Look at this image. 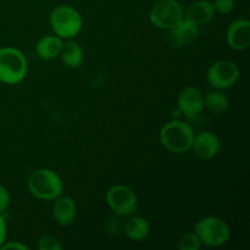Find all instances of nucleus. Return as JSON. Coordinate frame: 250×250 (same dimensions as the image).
Here are the masks:
<instances>
[{
	"mask_svg": "<svg viewBox=\"0 0 250 250\" xmlns=\"http://www.w3.org/2000/svg\"><path fill=\"white\" fill-rule=\"evenodd\" d=\"M62 39L55 34L44 36L38 41L36 45V53L43 60H54L59 58L62 49Z\"/></svg>",
	"mask_w": 250,
	"mask_h": 250,
	"instance_id": "obj_15",
	"label": "nucleus"
},
{
	"mask_svg": "<svg viewBox=\"0 0 250 250\" xmlns=\"http://www.w3.org/2000/svg\"><path fill=\"white\" fill-rule=\"evenodd\" d=\"M37 248L39 250H61L62 246L58 238L50 236V234H45V236H42L39 238Z\"/></svg>",
	"mask_w": 250,
	"mask_h": 250,
	"instance_id": "obj_20",
	"label": "nucleus"
},
{
	"mask_svg": "<svg viewBox=\"0 0 250 250\" xmlns=\"http://www.w3.org/2000/svg\"><path fill=\"white\" fill-rule=\"evenodd\" d=\"M200 246H202V243H200L197 234L194 232H188L181 237L177 248L180 250H199Z\"/></svg>",
	"mask_w": 250,
	"mask_h": 250,
	"instance_id": "obj_19",
	"label": "nucleus"
},
{
	"mask_svg": "<svg viewBox=\"0 0 250 250\" xmlns=\"http://www.w3.org/2000/svg\"><path fill=\"white\" fill-rule=\"evenodd\" d=\"M105 200L116 216L127 217L133 215L138 207V198L132 188L124 185H115L107 189Z\"/></svg>",
	"mask_w": 250,
	"mask_h": 250,
	"instance_id": "obj_7",
	"label": "nucleus"
},
{
	"mask_svg": "<svg viewBox=\"0 0 250 250\" xmlns=\"http://www.w3.org/2000/svg\"><path fill=\"white\" fill-rule=\"evenodd\" d=\"M205 106L214 114H224L229 107V99L222 90H210L204 94Z\"/></svg>",
	"mask_w": 250,
	"mask_h": 250,
	"instance_id": "obj_18",
	"label": "nucleus"
},
{
	"mask_svg": "<svg viewBox=\"0 0 250 250\" xmlns=\"http://www.w3.org/2000/svg\"><path fill=\"white\" fill-rule=\"evenodd\" d=\"M177 105L181 114L186 117H197L205 107L204 94L197 87H186L178 95Z\"/></svg>",
	"mask_w": 250,
	"mask_h": 250,
	"instance_id": "obj_9",
	"label": "nucleus"
},
{
	"mask_svg": "<svg viewBox=\"0 0 250 250\" xmlns=\"http://www.w3.org/2000/svg\"><path fill=\"white\" fill-rule=\"evenodd\" d=\"M212 6H214L215 12H219V14H222V15H227L231 11H233L234 0H214Z\"/></svg>",
	"mask_w": 250,
	"mask_h": 250,
	"instance_id": "obj_21",
	"label": "nucleus"
},
{
	"mask_svg": "<svg viewBox=\"0 0 250 250\" xmlns=\"http://www.w3.org/2000/svg\"><path fill=\"white\" fill-rule=\"evenodd\" d=\"M124 232L129 241L142 242L149 236L150 226L149 222L142 216H132L125 222Z\"/></svg>",
	"mask_w": 250,
	"mask_h": 250,
	"instance_id": "obj_16",
	"label": "nucleus"
},
{
	"mask_svg": "<svg viewBox=\"0 0 250 250\" xmlns=\"http://www.w3.org/2000/svg\"><path fill=\"white\" fill-rule=\"evenodd\" d=\"M227 45L233 50H246L250 45V21L237 19L229 26L226 32Z\"/></svg>",
	"mask_w": 250,
	"mask_h": 250,
	"instance_id": "obj_10",
	"label": "nucleus"
},
{
	"mask_svg": "<svg viewBox=\"0 0 250 250\" xmlns=\"http://www.w3.org/2000/svg\"><path fill=\"white\" fill-rule=\"evenodd\" d=\"M9 204H10L9 190L6 189V187L0 185V214H2V212L7 209Z\"/></svg>",
	"mask_w": 250,
	"mask_h": 250,
	"instance_id": "obj_23",
	"label": "nucleus"
},
{
	"mask_svg": "<svg viewBox=\"0 0 250 250\" xmlns=\"http://www.w3.org/2000/svg\"><path fill=\"white\" fill-rule=\"evenodd\" d=\"M1 250H10V249H16V250H28L29 248L26 244L21 243V242H7V243H2V246L0 247Z\"/></svg>",
	"mask_w": 250,
	"mask_h": 250,
	"instance_id": "obj_24",
	"label": "nucleus"
},
{
	"mask_svg": "<svg viewBox=\"0 0 250 250\" xmlns=\"http://www.w3.org/2000/svg\"><path fill=\"white\" fill-rule=\"evenodd\" d=\"M194 136L193 127L182 120L166 122L160 129L161 144L175 154H183L192 149Z\"/></svg>",
	"mask_w": 250,
	"mask_h": 250,
	"instance_id": "obj_1",
	"label": "nucleus"
},
{
	"mask_svg": "<svg viewBox=\"0 0 250 250\" xmlns=\"http://www.w3.org/2000/svg\"><path fill=\"white\" fill-rule=\"evenodd\" d=\"M241 72L237 63L231 60H219L212 63L207 72V81L212 88L220 90L233 87Z\"/></svg>",
	"mask_w": 250,
	"mask_h": 250,
	"instance_id": "obj_8",
	"label": "nucleus"
},
{
	"mask_svg": "<svg viewBox=\"0 0 250 250\" xmlns=\"http://www.w3.org/2000/svg\"><path fill=\"white\" fill-rule=\"evenodd\" d=\"M53 205V217L60 226H70L77 217V204L75 200L67 195L58 197Z\"/></svg>",
	"mask_w": 250,
	"mask_h": 250,
	"instance_id": "obj_12",
	"label": "nucleus"
},
{
	"mask_svg": "<svg viewBox=\"0 0 250 250\" xmlns=\"http://www.w3.org/2000/svg\"><path fill=\"white\" fill-rule=\"evenodd\" d=\"M215 10L212 2L208 0H197L185 11V20L193 22L198 27L205 26L214 19Z\"/></svg>",
	"mask_w": 250,
	"mask_h": 250,
	"instance_id": "obj_13",
	"label": "nucleus"
},
{
	"mask_svg": "<svg viewBox=\"0 0 250 250\" xmlns=\"http://www.w3.org/2000/svg\"><path fill=\"white\" fill-rule=\"evenodd\" d=\"M105 231L109 234H117L121 229V222H120L119 217L117 216H111L107 219V221L104 225Z\"/></svg>",
	"mask_w": 250,
	"mask_h": 250,
	"instance_id": "obj_22",
	"label": "nucleus"
},
{
	"mask_svg": "<svg viewBox=\"0 0 250 250\" xmlns=\"http://www.w3.org/2000/svg\"><path fill=\"white\" fill-rule=\"evenodd\" d=\"M63 65L68 68H78L84 61L83 48L75 41H68L62 44V49L59 55Z\"/></svg>",
	"mask_w": 250,
	"mask_h": 250,
	"instance_id": "obj_17",
	"label": "nucleus"
},
{
	"mask_svg": "<svg viewBox=\"0 0 250 250\" xmlns=\"http://www.w3.org/2000/svg\"><path fill=\"white\" fill-rule=\"evenodd\" d=\"M28 71L26 56L12 46L0 49V82L15 85L24 80Z\"/></svg>",
	"mask_w": 250,
	"mask_h": 250,
	"instance_id": "obj_4",
	"label": "nucleus"
},
{
	"mask_svg": "<svg viewBox=\"0 0 250 250\" xmlns=\"http://www.w3.org/2000/svg\"><path fill=\"white\" fill-rule=\"evenodd\" d=\"M192 148L198 158L203 159V160H211L220 153L221 142L216 134L205 131L194 136Z\"/></svg>",
	"mask_w": 250,
	"mask_h": 250,
	"instance_id": "obj_11",
	"label": "nucleus"
},
{
	"mask_svg": "<svg viewBox=\"0 0 250 250\" xmlns=\"http://www.w3.org/2000/svg\"><path fill=\"white\" fill-rule=\"evenodd\" d=\"M5 239H6V221L2 214H0V247L2 246Z\"/></svg>",
	"mask_w": 250,
	"mask_h": 250,
	"instance_id": "obj_25",
	"label": "nucleus"
},
{
	"mask_svg": "<svg viewBox=\"0 0 250 250\" xmlns=\"http://www.w3.org/2000/svg\"><path fill=\"white\" fill-rule=\"evenodd\" d=\"M185 20V10L177 0H160L151 7L149 21L160 29L171 31Z\"/></svg>",
	"mask_w": 250,
	"mask_h": 250,
	"instance_id": "obj_6",
	"label": "nucleus"
},
{
	"mask_svg": "<svg viewBox=\"0 0 250 250\" xmlns=\"http://www.w3.org/2000/svg\"><path fill=\"white\" fill-rule=\"evenodd\" d=\"M194 233L200 243L208 247H222L231 238V229L221 217L207 216L194 226Z\"/></svg>",
	"mask_w": 250,
	"mask_h": 250,
	"instance_id": "obj_5",
	"label": "nucleus"
},
{
	"mask_svg": "<svg viewBox=\"0 0 250 250\" xmlns=\"http://www.w3.org/2000/svg\"><path fill=\"white\" fill-rule=\"evenodd\" d=\"M54 34L61 39H72L82 31L83 19L80 12L70 5H58L49 16Z\"/></svg>",
	"mask_w": 250,
	"mask_h": 250,
	"instance_id": "obj_3",
	"label": "nucleus"
},
{
	"mask_svg": "<svg viewBox=\"0 0 250 250\" xmlns=\"http://www.w3.org/2000/svg\"><path fill=\"white\" fill-rule=\"evenodd\" d=\"M27 187L33 197L46 202L56 199L63 192L62 180L50 168H39L32 172Z\"/></svg>",
	"mask_w": 250,
	"mask_h": 250,
	"instance_id": "obj_2",
	"label": "nucleus"
},
{
	"mask_svg": "<svg viewBox=\"0 0 250 250\" xmlns=\"http://www.w3.org/2000/svg\"><path fill=\"white\" fill-rule=\"evenodd\" d=\"M198 34H199V27L188 20H183L180 24L171 29L168 38L173 45L181 46L195 42Z\"/></svg>",
	"mask_w": 250,
	"mask_h": 250,
	"instance_id": "obj_14",
	"label": "nucleus"
}]
</instances>
